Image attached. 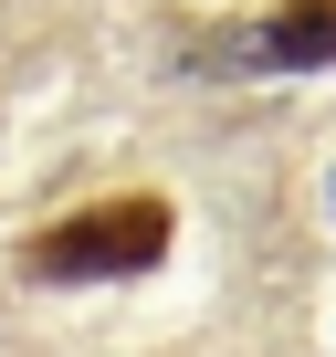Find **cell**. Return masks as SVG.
I'll return each mask as SVG.
<instances>
[{
	"mask_svg": "<svg viewBox=\"0 0 336 357\" xmlns=\"http://www.w3.org/2000/svg\"><path fill=\"white\" fill-rule=\"evenodd\" d=\"M168 242H179V211L158 190H105V200L43 221L22 242V273L32 284H137V273L168 263Z\"/></svg>",
	"mask_w": 336,
	"mask_h": 357,
	"instance_id": "obj_1",
	"label": "cell"
},
{
	"mask_svg": "<svg viewBox=\"0 0 336 357\" xmlns=\"http://www.w3.org/2000/svg\"><path fill=\"white\" fill-rule=\"evenodd\" d=\"M242 53L273 63V74H315V63H336V0H273V11L242 32Z\"/></svg>",
	"mask_w": 336,
	"mask_h": 357,
	"instance_id": "obj_2",
	"label": "cell"
},
{
	"mask_svg": "<svg viewBox=\"0 0 336 357\" xmlns=\"http://www.w3.org/2000/svg\"><path fill=\"white\" fill-rule=\"evenodd\" d=\"M326 200H336V178H326Z\"/></svg>",
	"mask_w": 336,
	"mask_h": 357,
	"instance_id": "obj_3",
	"label": "cell"
}]
</instances>
